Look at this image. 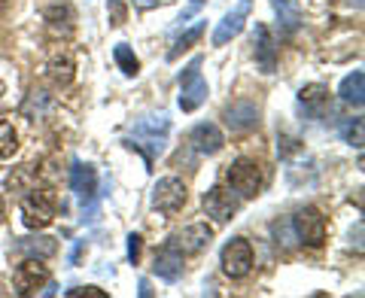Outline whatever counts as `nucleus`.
I'll list each match as a JSON object with an SVG mask.
<instances>
[{"label":"nucleus","instance_id":"1","mask_svg":"<svg viewBox=\"0 0 365 298\" xmlns=\"http://www.w3.org/2000/svg\"><path fill=\"white\" fill-rule=\"evenodd\" d=\"M168 134H170V119L165 116V113H158V116H140V119H134V125H131L128 146L140 149L143 158H146V165H153L155 155L165 153Z\"/></svg>","mask_w":365,"mask_h":298},{"label":"nucleus","instance_id":"2","mask_svg":"<svg viewBox=\"0 0 365 298\" xmlns=\"http://www.w3.org/2000/svg\"><path fill=\"white\" fill-rule=\"evenodd\" d=\"M55 210H58V198H55L52 189L31 186L28 195L21 198V222H25V228H31V232L49 225L55 220Z\"/></svg>","mask_w":365,"mask_h":298},{"label":"nucleus","instance_id":"3","mask_svg":"<svg viewBox=\"0 0 365 298\" xmlns=\"http://www.w3.org/2000/svg\"><path fill=\"white\" fill-rule=\"evenodd\" d=\"M207 95H210V88L201 76V58H192L186 71L180 73V110L182 113L198 110L207 101Z\"/></svg>","mask_w":365,"mask_h":298},{"label":"nucleus","instance_id":"4","mask_svg":"<svg viewBox=\"0 0 365 298\" xmlns=\"http://www.w3.org/2000/svg\"><path fill=\"white\" fill-rule=\"evenodd\" d=\"M289 222H292V232H295V237H299V244L311 247V250L323 247V240H326V216L319 213L317 207H302Z\"/></svg>","mask_w":365,"mask_h":298},{"label":"nucleus","instance_id":"5","mask_svg":"<svg viewBox=\"0 0 365 298\" xmlns=\"http://www.w3.org/2000/svg\"><path fill=\"white\" fill-rule=\"evenodd\" d=\"M228 186H232L241 198H256L262 189V168L253 158H237L228 165Z\"/></svg>","mask_w":365,"mask_h":298},{"label":"nucleus","instance_id":"6","mask_svg":"<svg viewBox=\"0 0 365 298\" xmlns=\"http://www.w3.org/2000/svg\"><path fill=\"white\" fill-rule=\"evenodd\" d=\"M220 259H222V271L235 280H241L253 271V247H250V240H244V237L228 240V244L222 247Z\"/></svg>","mask_w":365,"mask_h":298},{"label":"nucleus","instance_id":"7","mask_svg":"<svg viewBox=\"0 0 365 298\" xmlns=\"http://www.w3.org/2000/svg\"><path fill=\"white\" fill-rule=\"evenodd\" d=\"M186 204V183L177 177H162L153 189V207L165 216H174Z\"/></svg>","mask_w":365,"mask_h":298},{"label":"nucleus","instance_id":"8","mask_svg":"<svg viewBox=\"0 0 365 298\" xmlns=\"http://www.w3.org/2000/svg\"><path fill=\"white\" fill-rule=\"evenodd\" d=\"M201 207L213 222H228L237 213V207H241V198L232 195V189H225V186H213L210 192H204Z\"/></svg>","mask_w":365,"mask_h":298},{"label":"nucleus","instance_id":"9","mask_svg":"<svg viewBox=\"0 0 365 298\" xmlns=\"http://www.w3.org/2000/svg\"><path fill=\"white\" fill-rule=\"evenodd\" d=\"M49 283V271L40 259H25L13 274V286H16V295H34L37 289Z\"/></svg>","mask_w":365,"mask_h":298},{"label":"nucleus","instance_id":"10","mask_svg":"<svg viewBox=\"0 0 365 298\" xmlns=\"http://www.w3.org/2000/svg\"><path fill=\"white\" fill-rule=\"evenodd\" d=\"M153 271H155L162 280H168V283H174V280L182 277V250L177 247V240H174V237H170L168 244L155 253Z\"/></svg>","mask_w":365,"mask_h":298},{"label":"nucleus","instance_id":"11","mask_svg":"<svg viewBox=\"0 0 365 298\" xmlns=\"http://www.w3.org/2000/svg\"><path fill=\"white\" fill-rule=\"evenodd\" d=\"M253 46H256V64L262 73H274L277 71V43H274L268 25H259L253 28Z\"/></svg>","mask_w":365,"mask_h":298},{"label":"nucleus","instance_id":"12","mask_svg":"<svg viewBox=\"0 0 365 298\" xmlns=\"http://www.w3.org/2000/svg\"><path fill=\"white\" fill-rule=\"evenodd\" d=\"M71 189L76 192V198L83 204H91V207H95V195H98L95 168L83 165V162H73V168H71Z\"/></svg>","mask_w":365,"mask_h":298},{"label":"nucleus","instance_id":"13","mask_svg":"<svg viewBox=\"0 0 365 298\" xmlns=\"http://www.w3.org/2000/svg\"><path fill=\"white\" fill-rule=\"evenodd\" d=\"M222 119L232 131H250L259 125V107L253 101H235V104H228L222 110Z\"/></svg>","mask_w":365,"mask_h":298},{"label":"nucleus","instance_id":"14","mask_svg":"<svg viewBox=\"0 0 365 298\" xmlns=\"http://www.w3.org/2000/svg\"><path fill=\"white\" fill-rule=\"evenodd\" d=\"M247 16H250V4H244V0H241V6H235L232 13H225L222 21L216 25V31H213V46H225L232 37H237V34L244 31Z\"/></svg>","mask_w":365,"mask_h":298},{"label":"nucleus","instance_id":"15","mask_svg":"<svg viewBox=\"0 0 365 298\" xmlns=\"http://www.w3.org/2000/svg\"><path fill=\"white\" fill-rule=\"evenodd\" d=\"M192 146H195L201 155H216L225 146V137L213 122H201L192 128Z\"/></svg>","mask_w":365,"mask_h":298},{"label":"nucleus","instance_id":"16","mask_svg":"<svg viewBox=\"0 0 365 298\" xmlns=\"http://www.w3.org/2000/svg\"><path fill=\"white\" fill-rule=\"evenodd\" d=\"M174 240H177V247L182 250V253H201V250L213 240V228L204 225V222H195V225L182 228V235L174 237Z\"/></svg>","mask_w":365,"mask_h":298},{"label":"nucleus","instance_id":"17","mask_svg":"<svg viewBox=\"0 0 365 298\" xmlns=\"http://www.w3.org/2000/svg\"><path fill=\"white\" fill-rule=\"evenodd\" d=\"M271 6H274V13H277L280 34H283V37H292V34L302 28V9H299V4H292V0H271Z\"/></svg>","mask_w":365,"mask_h":298},{"label":"nucleus","instance_id":"18","mask_svg":"<svg viewBox=\"0 0 365 298\" xmlns=\"http://www.w3.org/2000/svg\"><path fill=\"white\" fill-rule=\"evenodd\" d=\"M299 104L311 113V116H323L329 110V88L319 86V83H311L299 91Z\"/></svg>","mask_w":365,"mask_h":298},{"label":"nucleus","instance_id":"19","mask_svg":"<svg viewBox=\"0 0 365 298\" xmlns=\"http://www.w3.org/2000/svg\"><path fill=\"white\" fill-rule=\"evenodd\" d=\"M338 95L344 104H353V107H362L365 104V73L362 71H353L350 76L341 79V86H338Z\"/></svg>","mask_w":365,"mask_h":298},{"label":"nucleus","instance_id":"20","mask_svg":"<svg viewBox=\"0 0 365 298\" xmlns=\"http://www.w3.org/2000/svg\"><path fill=\"white\" fill-rule=\"evenodd\" d=\"M46 21H49L52 34H61V37H71L73 34V6L71 4H55L46 9Z\"/></svg>","mask_w":365,"mask_h":298},{"label":"nucleus","instance_id":"21","mask_svg":"<svg viewBox=\"0 0 365 298\" xmlns=\"http://www.w3.org/2000/svg\"><path fill=\"white\" fill-rule=\"evenodd\" d=\"M16 250H19V253H25V256H31V259H52L55 253H58V244H55V237L40 235V237L19 240Z\"/></svg>","mask_w":365,"mask_h":298},{"label":"nucleus","instance_id":"22","mask_svg":"<svg viewBox=\"0 0 365 298\" xmlns=\"http://www.w3.org/2000/svg\"><path fill=\"white\" fill-rule=\"evenodd\" d=\"M46 71H49V79L55 86H67L73 79V58L71 55H52L49 64H46Z\"/></svg>","mask_w":365,"mask_h":298},{"label":"nucleus","instance_id":"23","mask_svg":"<svg viewBox=\"0 0 365 298\" xmlns=\"http://www.w3.org/2000/svg\"><path fill=\"white\" fill-rule=\"evenodd\" d=\"M113 58H116L119 71L125 76H137V71H140V61H137V55H134V49L128 43H119L116 49H113Z\"/></svg>","mask_w":365,"mask_h":298},{"label":"nucleus","instance_id":"24","mask_svg":"<svg viewBox=\"0 0 365 298\" xmlns=\"http://www.w3.org/2000/svg\"><path fill=\"white\" fill-rule=\"evenodd\" d=\"M46 110H52V98L46 95V91H31L28 101H25V104H21V116L37 119V116H43Z\"/></svg>","mask_w":365,"mask_h":298},{"label":"nucleus","instance_id":"25","mask_svg":"<svg viewBox=\"0 0 365 298\" xmlns=\"http://www.w3.org/2000/svg\"><path fill=\"white\" fill-rule=\"evenodd\" d=\"M204 28H207V25H204V21H198V25H195V28H189L186 34H180V37H177V43H174V49H170V52H168V58H170V61H177V58H180V52H186V49H189V46H195V43L201 40V34H204Z\"/></svg>","mask_w":365,"mask_h":298},{"label":"nucleus","instance_id":"26","mask_svg":"<svg viewBox=\"0 0 365 298\" xmlns=\"http://www.w3.org/2000/svg\"><path fill=\"white\" fill-rule=\"evenodd\" d=\"M19 149V134L9 122L0 119V162H6V158H13Z\"/></svg>","mask_w":365,"mask_h":298},{"label":"nucleus","instance_id":"27","mask_svg":"<svg viewBox=\"0 0 365 298\" xmlns=\"http://www.w3.org/2000/svg\"><path fill=\"white\" fill-rule=\"evenodd\" d=\"M34 174H37V168H34V165H21V168L16 170V174H9L6 189H9V192H28V189H31Z\"/></svg>","mask_w":365,"mask_h":298},{"label":"nucleus","instance_id":"28","mask_svg":"<svg viewBox=\"0 0 365 298\" xmlns=\"http://www.w3.org/2000/svg\"><path fill=\"white\" fill-rule=\"evenodd\" d=\"M341 134H344V140L350 146H362V119H344V125H341Z\"/></svg>","mask_w":365,"mask_h":298},{"label":"nucleus","instance_id":"29","mask_svg":"<svg viewBox=\"0 0 365 298\" xmlns=\"http://www.w3.org/2000/svg\"><path fill=\"white\" fill-rule=\"evenodd\" d=\"M67 298H107V292L98 286H76V289H67Z\"/></svg>","mask_w":365,"mask_h":298},{"label":"nucleus","instance_id":"30","mask_svg":"<svg viewBox=\"0 0 365 298\" xmlns=\"http://www.w3.org/2000/svg\"><path fill=\"white\" fill-rule=\"evenodd\" d=\"M125 16H128V9L122 0H110V25H122Z\"/></svg>","mask_w":365,"mask_h":298},{"label":"nucleus","instance_id":"31","mask_svg":"<svg viewBox=\"0 0 365 298\" xmlns=\"http://www.w3.org/2000/svg\"><path fill=\"white\" fill-rule=\"evenodd\" d=\"M140 247H143V237L140 235H128V259H131V265L140 262Z\"/></svg>","mask_w":365,"mask_h":298},{"label":"nucleus","instance_id":"32","mask_svg":"<svg viewBox=\"0 0 365 298\" xmlns=\"http://www.w3.org/2000/svg\"><path fill=\"white\" fill-rule=\"evenodd\" d=\"M280 155L283 158H289V155H295V153H299V149H302V143L299 140H295V137H280Z\"/></svg>","mask_w":365,"mask_h":298},{"label":"nucleus","instance_id":"33","mask_svg":"<svg viewBox=\"0 0 365 298\" xmlns=\"http://www.w3.org/2000/svg\"><path fill=\"white\" fill-rule=\"evenodd\" d=\"M204 4H207V0H189V9H186V13H180V21H189V19L195 16Z\"/></svg>","mask_w":365,"mask_h":298},{"label":"nucleus","instance_id":"34","mask_svg":"<svg viewBox=\"0 0 365 298\" xmlns=\"http://www.w3.org/2000/svg\"><path fill=\"white\" fill-rule=\"evenodd\" d=\"M140 295H143V298H150V295H153V289H150V280H140Z\"/></svg>","mask_w":365,"mask_h":298},{"label":"nucleus","instance_id":"35","mask_svg":"<svg viewBox=\"0 0 365 298\" xmlns=\"http://www.w3.org/2000/svg\"><path fill=\"white\" fill-rule=\"evenodd\" d=\"M137 4H140V6H155L158 0H137Z\"/></svg>","mask_w":365,"mask_h":298},{"label":"nucleus","instance_id":"36","mask_svg":"<svg viewBox=\"0 0 365 298\" xmlns=\"http://www.w3.org/2000/svg\"><path fill=\"white\" fill-rule=\"evenodd\" d=\"M347 4H350V6H356V9H359V6H362V0H347Z\"/></svg>","mask_w":365,"mask_h":298},{"label":"nucleus","instance_id":"37","mask_svg":"<svg viewBox=\"0 0 365 298\" xmlns=\"http://www.w3.org/2000/svg\"><path fill=\"white\" fill-rule=\"evenodd\" d=\"M4 91H6V88H4V83H0V101H4Z\"/></svg>","mask_w":365,"mask_h":298},{"label":"nucleus","instance_id":"38","mask_svg":"<svg viewBox=\"0 0 365 298\" xmlns=\"http://www.w3.org/2000/svg\"><path fill=\"white\" fill-rule=\"evenodd\" d=\"M0 216H4V198H0Z\"/></svg>","mask_w":365,"mask_h":298},{"label":"nucleus","instance_id":"39","mask_svg":"<svg viewBox=\"0 0 365 298\" xmlns=\"http://www.w3.org/2000/svg\"><path fill=\"white\" fill-rule=\"evenodd\" d=\"M0 9H4V0H0Z\"/></svg>","mask_w":365,"mask_h":298},{"label":"nucleus","instance_id":"40","mask_svg":"<svg viewBox=\"0 0 365 298\" xmlns=\"http://www.w3.org/2000/svg\"><path fill=\"white\" fill-rule=\"evenodd\" d=\"M244 4H250V0H244Z\"/></svg>","mask_w":365,"mask_h":298}]
</instances>
